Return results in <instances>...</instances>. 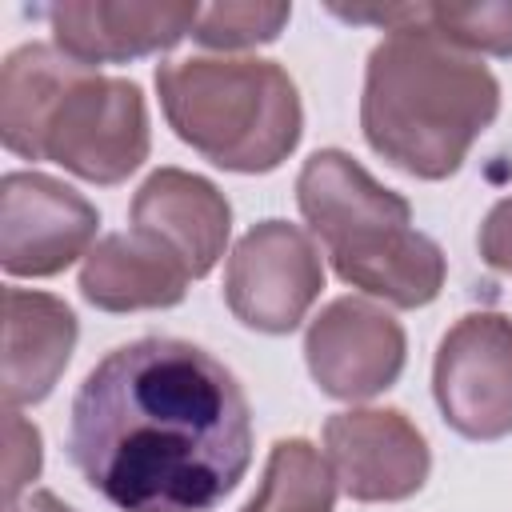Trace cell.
<instances>
[{"instance_id": "2", "label": "cell", "mask_w": 512, "mask_h": 512, "mask_svg": "<svg viewBox=\"0 0 512 512\" xmlns=\"http://www.w3.org/2000/svg\"><path fill=\"white\" fill-rule=\"evenodd\" d=\"M332 12L352 24L388 28L364 68L360 132L368 148L416 180L460 172L500 112V84L488 64L408 20L404 4Z\"/></svg>"}, {"instance_id": "9", "label": "cell", "mask_w": 512, "mask_h": 512, "mask_svg": "<svg viewBox=\"0 0 512 512\" xmlns=\"http://www.w3.org/2000/svg\"><path fill=\"white\" fill-rule=\"evenodd\" d=\"M324 456L344 496L360 504L408 500L432 472L424 432L400 408H348L324 420Z\"/></svg>"}, {"instance_id": "18", "label": "cell", "mask_w": 512, "mask_h": 512, "mask_svg": "<svg viewBox=\"0 0 512 512\" xmlns=\"http://www.w3.org/2000/svg\"><path fill=\"white\" fill-rule=\"evenodd\" d=\"M36 476H40V432L16 408H8V480H4L8 504H16V496Z\"/></svg>"}, {"instance_id": "4", "label": "cell", "mask_w": 512, "mask_h": 512, "mask_svg": "<svg viewBox=\"0 0 512 512\" xmlns=\"http://www.w3.org/2000/svg\"><path fill=\"white\" fill-rule=\"evenodd\" d=\"M296 204L344 284L392 308H424L440 296L448 276L440 244L416 232L412 204L348 152H312L296 176Z\"/></svg>"}, {"instance_id": "3", "label": "cell", "mask_w": 512, "mask_h": 512, "mask_svg": "<svg viewBox=\"0 0 512 512\" xmlns=\"http://www.w3.org/2000/svg\"><path fill=\"white\" fill-rule=\"evenodd\" d=\"M0 140L88 184H124L152 148L140 84L100 76L56 44H20L4 56Z\"/></svg>"}, {"instance_id": "1", "label": "cell", "mask_w": 512, "mask_h": 512, "mask_svg": "<svg viewBox=\"0 0 512 512\" xmlns=\"http://www.w3.org/2000/svg\"><path fill=\"white\" fill-rule=\"evenodd\" d=\"M68 460L120 512H212L252 464V408L200 344L140 336L76 388Z\"/></svg>"}, {"instance_id": "5", "label": "cell", "mask_w": 512, "mask_h": 512, "mask_svg": "<svg viewBox=\"0 0 512 512\" xmlns=\"http://www.w3.org/2000/svg\"><path fill=\"white\" fill-rule=\"evenodd\" d=\"M156 92L168 128L224 172H272L304 132L300 92L276 60L188 56L156 64Z\"/></svg>"}, {"instance_id": "8", "label": "cell", "mask_w": 512, "mask_h": 512, "mask_svg": "<svg viewBox=\"0 0 512 512\" xmlns=\"http://www.w3.org/2000/svg\"><path fill=\"white\" fill-rule=\"evenodd\" d=\"M100 212L64 180L8 172L0 180V268L44 280L92 252Z\"/></svg>"}, {"instance_id": "14", "label": "cell", "mask_w": 512, "mask_h": 512, "mask_svg": "<svg viewBox=\"0 0 512 512\" xmlns=\"http://www.w3.org/2000/svg\"><path fill=\"white\" fill-rule=\"evenodd\" d=\"M76 336V316L60 296L4 288V404L48 400L72 360Z\"/></svg>"}, {"instance_id": "17", "label": "cell", "mask_w": 512, "mask_h": 512, "mask_svg": "<svg viewBox=\"0 0 512 512\" xmlns=\"http://www.w3.org/2000/svg\"><path fill=\"white\" fill-rule=\"evenodd\" d=\"M292 8L288 4H212L200 8V20L192 28V40L204 48H256L284 32Z\"/></svg>"}, {"instance_id": "11", "label": "cell", "mask_w": 512, "mask_h": 512, "mask_svg": "<svg viewBox=\"0 0 512 512\" xmlns=\"http://www.w3.org/2000/svg\"><path fill=\"white\" fill-rule=\"evenodd\" d=\"M40 16L52 28V44L72 60L100 68L136 56L168 52L192 36L200 4H136V0H68L48 4Z\"/></svg>"}, {"instance_id": "10", "label": "cell", "mask_w": 512, "mask_h": 512, "mask_svg": "<svg viewBox=\"0 0 512 512\" xmlns=\"http://www.w3.org/2000/svg\"><path fill=\"white\" fill-rule=\"evenodd\" d=\"M404 356L408 340L400 320L360 296L324 304L304 332L308 372L332 400L356 404L388 392L404 372Z\"/></svg>"}, {"instance_id": "15", "label": "cell", "mask_w": 512, "mask_h": 512, "mask_svg": "<svg viewBox=\"0 0 512 512\" xmlns=\"http://www.w3.org/2000/svg\"><path fill=\"white\" fill-rule=\"evenodd\" d=\"M336 476L328 456H320L304 436H284L272 444L260 488L240 512H332Z\"/></svg>"}, {"instance_id": "20", "label": "cell", "mask_w": 512, "mask_h": 512, "mask_svg": "<svg viewBox=\"0 0 512 512\" xmlns=\"http://www.w3.org/2000/svg\"><path fill=\"white\" fill-rule=\"evenodd\" d=\"M8 512H76L56 492H32L24 504H8Z\"/></svg>"}, {"instance_id": "6", "label": "cell", "mask_w": 512, "mask_h": 512, "mask_svg": "<svg viewBox=\"0 0 512 512\" xmlns=\"http://www.w3.org/2000/svg\"><path fill=\"white\" fill-rule=\"evenodd\" d=\"M324 288V260L304 228L288 220L252 224L224 268V304L244 328L288 336Z\"/></svg>"}, {"instance_id": "13", "label": "cell", "mask_w": 512, "mask_h": 512, "mask_svg": "<svg viewBox=\"0 0 512 512\" xmlns=\"http://www.w3.org/2000/svg\"><path fill=\"white\" fill-rule=\"evenodd\" d=\"M192 272L148 232H108L80 264V296L100 312L176 308Z\"/></svg>"}, {"instance_id": "7", "label": "cell", "mask_w": 512, "mask_h": 512, "mask_svg": "<svg viewBox=\"0 0 512 512\" xmlns=\"http://www.w3.org/2000/svg\"><path fill=\"white\" fill-rule=\"evenodd\" d=\"M432 396L464 440L512 436V320L504 312H468L444 332Z\"/></svg>"}, {"instance_id": "19", "label": "cell", "mask_w": 512, "mask_h": 512, "mask_svg": "<svg viewBox=\"0 0 512 512\" xmlns=\"http://www.w3.org/2000/svg\"><path fill=\"white\" fill-rule=\"evenodd\" d=\"M476 240H480L484 264L512 276V196H504L500 204H492V212L484 216Z\"/></svg>"}, {"instance_id": "12", "label": "cell", "mask_w": 512, "mask_h": 512, "mask_svg": "<svg viewBox=\"0 0 512 512\" xmlns=\"http://www.w3.org/2000/svg\"><path fill=\"white\" fill-rule=\"evenodd\" d=\"M132 228L156 236L184 260L192 280L208 276L232 236L228 196L184 168H156L132 196Z\"/></svg>"}, {"instance_id": "16", "label": "cell", "mask_w": 512, "mask_h": 512, "mask_svg": "<svg viewBox=\"0 0 512 512\" xmlns=\"http://www.w3.org/2000/svg\"><path fill=\"white\" fill-rule=\"evenodd\" d=\"M408 20L468 56H512V0L488 4H404Z\"/></svg>"}]
</instances>
